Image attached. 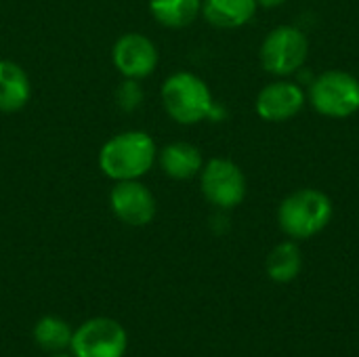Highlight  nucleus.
I'll return each mask as SVG.
<instances>
[{
    "label": "nucleus",
    "instance_id": "1",
    "mask_svg": "<svg viewBox=\"0 0 359 357\" xmlns=\"http://www.w3.org/2000/svg\"><path fill=\"white\" fill-rule=\"evenodd\" d=\"M158 160L156 141L145 130H124L103 143L99 168L111 181H137Z\"/></svg>",
    "mask_w": 359,
    "mask_h": 357
},
{
    "label": "nucleus",
    "instance_id": "2",
    "mask_svg": "<svg viewBox=\"0 0 359 357\" xmlns=\"http://www.w3.org/2000/svg\"><path fill=\"white\" fill-rule=\"evenodd\" d=\"M334 215L328 194L316 187H301L288 194L278 206V225L290 240H309L322 234Z\"/></svg>",
    "mask_w": 359,
    "mask_h": 357
},
{
    "label": "nucleus",
    "instance_id": "3",
    "mask_svg": "<svg viewBox=\"0 0 359 357\" xmlns=\"http://www.w3.org/2000/svg\"><path fill=\"white\" fill-rule=\"evenodd\" d=\"M160 97L166 114L177 124L185 126H194L212 118L217 107L208 84L191 72L170 74L162 84Z\"/></svg>",
    "mask_w": 359,
    "mask_h": 357
},
{
    "label": "nucleus",
    "instance_id": "4",
    "mask_svg": "<svg viewBox=\"0 0 359 357\" xmlns=\"http://www.w3.org/2000/svg\"><path fill=\"white\" fill-rule=\"evenodd\" d=\"M307 97L320 116L345 120L359 112V80L343 69H326L311 80Z\"/></svg>",
    "mask_w": 359,
    "mask_h": 357
},
{
    "label": "nucleus",
    "instance_id": "5",
    "mask_svg": "<svg viewBox=\"0 0 359 357\" xmlns=\"http://www.w3.org/2000/svg\"><path fill=\"white\" fill-rule=\"evenodd\" d=\"M309 55V38L303 29L294 25L273 27L259 48V59L265 72L278 78H288L297 74Z\"/></svg>",
    "mask_w": 359,
    "mask_h": 357
},
{
    "label": "nucleus",
    "instance_id": "6",
    "mask_svg": "<svg viewBox=\"0 0 359 357\" xmlns=\"http://www.w3.org/2000/svg\"><path fill=\"white\" fill-rule=\"evenodd\" d=\"M200 189L206 202L219 210L240 206L248 191L244 170L227 158H212L204 162L200 170Z\"/></svg>",
    "mask_w": 359,
    "mask_h": 357
},
{
    "label": "nucleus",
    "instance_id": "7",
    "mask_svg": "<svg viewBox=\"0 0 359 357\" xmlns=\"http://www.w3.org/2000/svg\"><path fill=\"white\" fill-rule=\"evenodd\" d=\"M128 345L122 324L109 318H95L84 322L72 337L74 357H124Z\"/></svg>",
    "mask_w": 359,
    "mask_h": 357
},
{
    "label": "nucleus",
    "instance_id": "8",
    "mask_svg": "<svg viewBox=\"0 0 359 357\" xmlns=\"http://www.w3.org/2000/svg\"><path fill=\"white\" fill-rule=\"evenodd\" d=\"M158 46L151 38L139 32L122 34L111 48L114 67L128 80H143L158 67Z\"/></svg>",
    "mask_w": 359,
    "mask_h": 357
},
{
    "label": "nucleus",
    "instance_id": "9",
    "mask_svg": "<svg viewBox=\"0 0 359 357\" xmlns=\"http://www.w3.org/2000/svg\"><path fill=\"white\" fill-rule=\"evenodd\" d=\"M109 208L118 221L130 227H145L156 217V198L147 185L137 181H116L109 191Z\"/></svg>",
    "mask_w": 359,
    "mask_h": 357
},
{
    "label": "nucleus",
    "instance_id": "10",
    "mask_svg": "<svg viewBox=\"0 0 359 357\" xmlns=\"http://www.w3.org/2000/svg\"><path fill=\"white\" fill-rule=\"evenodd\" d=\"M307 103V95L301 84L290 80H276L263 86L255 101V112L265 122H288L297 118Z\"/></svg>",
    "mask_w": 359,
    "mask_h": 357
},
{
    "label": "nucleus",
    "instance_id": "11",
    "mask_svg": "<svg viewBox=\"0 0 359 357\" xmlns=\"http://www.w3.org/2000/svg\"><path fill=\"white\" fill-rule=\"evenodd\" d=\"M158 162L164 175L175 181H189L198 177L204 166L202 151L187 141H175L162 147L158 151Z\"/></svg>",
    "mask_w": 359,
    "mask_h": 357
},
{
    "label": "nucleus",
    "instance_id": "12",
    "mask_svg": "<svg viewBox=\"0 0 359 357\" xmlns=\"http://www.w3.org/2000/svg\"><path fill=\"white\" fill-rule=\"evenodd\" d=\"M32 82L25 69L11 61L0 59V112L15 114L29 103Z\"/></svg>",
    "mask_w": 359,
    "mask_h": 357
},
{
    "label": "nucleus",
    "instance_id": "13",
    "mask_svg": "<svg viewBox=\"0 0 359 357\" xmlns=\"http://www.w3.org/2000/svg\"><path fill=\"white\" fill-rule=\"evenodd\" d=\"M257 0H202V17L219 29H238L257 15Z\"/></svg>",
    "mask_w": 359,
    "mask_h": 357
},
{
    "label": "nucleus",
    "instance_id": "14",
    "mask_svg": "<svg viewBox=\"0 0 359 357\" xmlns=\"http://www.w3.org/2000/svg\"><path fill=\"white\" fill-rule=\"evenodd\" d=\"M151 17L170 29H183L202 15V0H149Z\"/></svg>",
    "mask_w": 359,
    "mask_h": 357
},
{
    "label": "nucleus",
    "instance_id": "15",
    "mask_svg": "<svg viewBox=\"0 0 359 357\" xmlns=\"http://www.w3.org/2000/svg\"><path fill=\"white\" fill-rule=\"evenodd\" d=\"M301 267H303V255H301V248L294 244V240L276 244L269 250L267 261H265L267 276L278 284L292 282L301 274Z\"/></svg>",
    "mask_w": 359,
    "mask_h": 357
},
{
    "label": "nucleus",
    "instance_id": "16",
    "mask_svg": "<svg viewBox=\"0 0 359 357\" xmlns=\"http://www.w3.org/2000/svg\"><path fill=\"white\" fill-rule=\"evenodd\" d=\"M72 337L74 330L69 328V324L55 316H44L34 326V341L50 353H63L72 345Z\"/></svg>",
    "mask_w": 359,
    "mask_h": 357
},
{
    "label": "nucleus",
    "instance_id": "17",
    "mask_svg": "<svg viewBox=\"0 0 359 357\" xmlns=\"http://www.w3.org/2000/svg\"><path fill=\"white\" fill-rule=\"evenodd\" d=\"M116 101L120 105V109L124 112H135L141 107L143 103V88L139 86V80H128L124 78V82L120 84V88L116 90Z\"/></svg>",
    "mask_w": 359,
    "mask_h": 357
},
{
    "label": "nucleus",
    "instance_id": "18",
    "mask_svg": "<svg viewBox=\"0 0 359 357\" xmlns=\"http://www.w3.org/2000/svg\"><path fill=\"white\" fill-rule=\"evenodd\" d=\"M288 0H257V4L261 8H278V6H284Z\"/></svg>",
    "mask_w": 359,
    "mask_h": 357
},
{
    "label": "nucleus",
    "instance_id": "19",
    "mask_svg": "<svg viewBox=\"0 0 359 357\" xmlns=\"http://www.w3.org/2000/svg\"><path fill=\"white\" fill-rule=\"evenodd\" d=\"M53 357H74V356H65V353H57V356H53Z\"/></svg>",
    "mask_w": 359,
    "mask_h": 357
}]
</instances>
